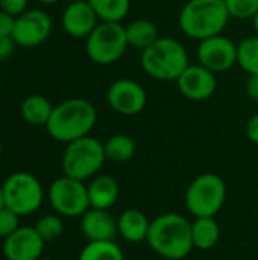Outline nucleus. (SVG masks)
I'll return each instance as SVG.
<instances>
[{
  "instance_id": "obj_18",
  "label": "nucleus",
  "mask_w": 258,
  "mask_h": 260,
  "mask_svg": "<svg viewBox=\"0 0 258 260\" xmlns=\"http://www.w3.org/2000/svg\"><path fill=\"white\" fill-rule=\"evenodd\" d=\"M151 221L137 209H128L117 218V233L131 244H140L148 239Z\"/></svg>"
},
{
  "instance_id": "obj_27",
  "label": "nucleus",
  "mask_w": 258,
  "mask_h": 260,
  "mask_svg": "<svg viewBox=\"0 0 258 260\" xmlns=\"http://www.w3.org/2000/svg\"><path fill=\"white\" fill-rule=\"evenodd\" d=\"M230 17L237 20H252L258 14V0H225Z\"/></svg>"
},
{
  "instance_id": "obj_12",
  "label": "nucleus",
  "mask_w": 258,
  "mask_h": 260,
  "mask_svg": "<svg viewBox=\"0 0 258 260\" xmlns=\"http://www.w3.org/2000/svg\"><path fill=\"white\" fill-rule=\"evenodd\" d=\"M198 59L213 73H224L237 64V44L222 34L210 37L199 41Z\"/></svg>"
},
{
  "instance_id": "obj_15",
  "label": "nucleus",
  "mask_w": 258,
  "mask_h": 260,
  "mask_svg": "<svg viewBox=\"0 0 258 260\" xmlns=\"http://www.w3.org/2000/svg\"><path fill=\"white\" fill-rule=\"evenodd\" d=\"M64 30L73 38H87L100 23L88 2H70L61 18Z\"/></svg>"
},
{
  "instance_id": "obj_38",
  "label": "nucleus",
  "mask_w": 258,
  "mask_h": 260,
  "mask_svg": "<svg viewBox=\"0 0 258 260\" xmlns=\"http://www.w3.org/2000/svg\"><path fill=\"white\" fill-rule=\"evenodd\" d=\"M70 2H88V0H70Z\"/></svg>"
},
{
  "instance_id": "obj_19",
  "label": "nucleus",
  "mask_w": 258,
  "mask_h": 260,
  "mask_svg": "<svg viewBox=\"0 0 258 260\" xmlns=\"http://www.w3.org/2000/svg\"><path fill=\"white\" fill-rule=\"evenodd\" d=\"M192 239L193 247L201 251H207L216 247L220 239V227L216 221V216L195 218L192 222Z\"/></svg>"
},
{
  "instance_id": "obj_14",
  "label": "nucleus",
  "mask_w": 258,
  "mask_h": 260,
  "mask_svg": "<svg viewBox=\"0 0 258 260\" xmlns=\"http://www.w3.org/2000/svg\"><path fill=\"white\" fill-rule=\"evenodd\" d=\"M44 244L35 227L20 225L11 236L3 239V254L8 260H40Z\"/></svg>"
},
{
  "instance_id": "obj_31",
  "label": "nucleus",
  "mask_w": 258,
  "mask_h": 260,
  "mask_svg": "<svg viewBox=\"0 0 258 260\" xmlns=\"http://www.w3.org/2000/svg\"><path fill=\"white\" fill-rule=\"evenodd\" d=\"M245 133H246V137H248L252 143L258 145V113L257 114H254V116L246 122Z\"/></svg>"
},
{
  "instance_id": "obj_9",
  "label": "nucleus",
  "mask_w": 258,
  "mask_h": 260,
  "mask_svg": "<svg viewBox=\"0 0 258 260\" xmlns=\"http://www.w3.org/2000/svg\"><path fill=\"white\" fill-rule=\"evenodd\" d=\"M52 209L59 216L81 218L90 209L87 186L84 181L70 178L67 175L56 178L47 192Z\"/></svg>"
},
{
  "instance_id": "obj_16",
  "label": "nucleus",
  "mask_w": 258,
  "mask_h": 260,
  "mask_svg": "<svg viewBox=\"0 0 258 260\" xmlns=\"http://www.w3.org/2000/svg\"><path fill=\"white\" fill-rule=\"evenodd\" d=\"M81 232L88 242L114 241L117 235V219L108 210L90 207L81 216Z\"/></svg>"
},
{
  "instance_id": "obj_21",
  "label": "nucleus",
  "mask_w": 258,
  "mask_h": 260,
  "mask_svg": "<svg viewBox=\"0 0 258 260\" xmlns=\"http://www.w3.org/2000/svg\"><path fill=\"white\" fill-rule=\"evenodd\" d=\"M125 29H126L128 44L135 47V49L144 50L146 47H149L151 44H154L160 38V32H158L157 24L148 18L134 20Z\"/></svg>"
},
{
  "instance_id": "obj_7",
  "label": "nucleus",
  "mask_w": 258,
  "mask_h": 260,
  "mask_svg": "<svg viewBox=\"0 0 258 260\" xmlns=\"http://www.w3.org/2000/svg\"><path fill=\"white\" fill-rule=\"evenodd\" d=\"M227 200L225 181L211 172L198 175L187 187L186 207L195 216H216Z\"/></svg>"
},
{
  "instance_id": "obj_11",
  "label": "nucleus",
  "mask_w": 258,
  "mask_h": 260,
  "mask_svg": "<svg viewBox=\"0 0 258 260\" xmlns=\"http://www.w3.org/2000/svg\"><path fill=\"white\" fill-rule=\"evenodd\" d=\"M108 105L122 116H137L148 104V93L144 87L134 79H117L114 81L106 93Z\"/></svg>"
},
{
  "instance_id": "obj_39",
  "label": "nucleus",
  "mask_w": 258,
  "mask_h": 260,
  "mask_svg": "<svg viewBox=\"0 0 258 260\" xmlns=\"http://www.w3.org/2000/svg\"><path fill=\"white\" fill-rule=\"evenodd\" d=\"M40 260H52V259H47V257H41Z\"/></svg>"
},
{
  "instance_id": "obj_30",
  "label": "nucleus",
  "mask_w": 258,
  "mask_h": 260,
  "mask_svg": "<svg viewBox=\"0 0 258 260\" xmlns=\"http://www.w3.org/2000/svg\"><path fill=\"white\" fill-rule=\"evenodd\" d=\"M14 26H15V17L0 9V37H12Z\"/></svg>"
},
{
  "instance_id": "obj_28",
  "label": "nucleus",
  "mask_w": 258,
  "mask_h": 260,
  "mask_svg": "<svg viewBox=\"0 0 258 260\" xmlns=\"http://www.w3.org/2000/svg\"><path fill=\"white\" fill-rule=\"evenodd\" d=\"M18 227H20V216L12 210H9L8 207H3L0 210V238L6 239Z\"/></svg>"
},
{
  "instance_id": "obj_4",
  "label": "nucleus",
  "mask_w": 258,
  "mask_h": 260,
  "mask_svg": "<svg viewBox=\"0 0 258 260\" xmlns=\"http://www.w3.org/2000/svg\"><path fill=\"white\" fill-rule=\"evenodd\" d=\"M140 64L144 73L158 81H176L190 66L184 44L172 37H160L141 50Z\"/></svg>"
},
{
  "instance_id": "obj_20",
  "label": "nucleus",
  "mask_w": 258,
  "mask_h": 260,
  "mask_svg": "<svg viewBox=\"0 0 258 260\" xmlns=\"http://www.w3.org/2000/svg\"><path fill=\"white\" fill-rule=\"evenodd\" d=\"M53 111V105L43 94H30L20 105L23 120L32 126H46Z\"/></svg>"
},
{
  "instance_id": "obj_8",
  "label": "nucleus",
  "mask_w": 258,
  "mask_h": 260,
  "mask_svg": "<svg viewBox=\"0 0 258 260\" xmlns=\"http://www.w3.org/2000/svg\"><path fill=\"white\" fill-rule=\"evenodd\" d=\"M3 186L5 207L21 216L35 213L44 200V190L38 178L29 172L11 174Z\"/></svg>"
},
{
  "instance_id": "obj_17",
  "label": "nucleus",
  "mask_w": 258,
  "mask_h": 260,
  "mask_svg": "<svg viewBox=\"0 0 258 260\" xmlns=\"http://www.w3.org/2000/svg\"><path fill=\"white\" fill-rule=\"evenodd\" d=\"M90 207L109 210L119 200V183L111 175H97L87 186Z\"/></svg>"
},
{
  "instance_id": "obj_25",
  "label": "nucleus",
  "mask_w": 258,
  "mask_h": 260,
  "mask_svg": "<svg viewBox=\"0 0 258 260\" xmlns=\"http://www.w3.org/2000/svg\"><path fill=\"white\" fill-rule=\"evenodd\" d=\"M237 64L249 75H258V35L248 37L237 44Z\"/></svg>"
},
{
  "instance_id": "obj_36",
  "label": "nucleus",
  "mask_w": 258,
  "mask_h": 260,
  "mask_svg": "<svg viewBox=\"0 0 258 260\" xmlns=\"http://www.w3.org/2000/svg\"><path fill=\"white\" fill-rule=\"evenodd\" d=\"M252 23H254V29H255V32H257L258 35V14L252 18Z\"/></svg>"
},
{
  "instance_id": "obj_10",
  "label": "nucleus",
  "mask_w": 258,
  "mask_h": 260,
  "mask_svg": "<svg viewBox=\"0 0 258 260\" xmlns=\"http://www.w3.org/2000/svg\"><path fill=\"white\" fill-rule=\"evenodd\" d=\"M52 29L53 23L47 12L41 9H27L15 17L12 38L17 46L32 49L47 41Z\"/></svg>"
},
{
  "instance_id": "obj_37",
  "label": "nucleus",
  "mask_w": 258,
  "mask_h": 260,
  "mask_svg": "<svg viewBox=\"0 0 258 260\" xmlns=\"http://www.w3.org/2000/svg\"><path fill=\"white\" fill-rule=\"evenodd\" d=\"M2 149H3V146H2V140H0V157H2Z\"/></svg>"
},
{
  "instance_id": "obj_34",
  "label": "nucleus",
  "mask_w": 258,
  "mask_h": 260,
  "mask_svg": "<svg viewBox=\"0 0 258 260\" xmlns=\"http://www.w3.org/2000/svg\"><path fill=\"white\" fill-rule=\"evenodd\" d=\"M5 207V195H3V186L0 184V210Z\"/></svg>"
},
{
  "instance_id": "obj_29",
  "label": "nucleus",
  "mask_w": 258,
  "mask_h": 260,
  "mask_svg": "<svg viewBox=\"0 0 258 260\" xmlns=\"http://www.w3.org/2000/svg\"><path fill=\"white\" fill-rule=\"evenodd\" d=\"M27 2L29 0H0V9L12 17H18L27 11Z\"/></svg>"
},
{
  "instance_id": "obj_22",
  "label": "nucleus",
  "mask_w": 258,
  "mask_h": 260,
  "mask_svg": "<svg viewBox=\"0 0 258 260\" xmlns=\"http://www.w3.org/2000/svg\"><path fill=\"white\" fill-rule=\"evenodd\" d=\"M103 149L106 160L114 163H126L135 155L137 146L132 137L126 134H116L103 143Z\"/></svg>"
},
{
  "instance_id": "obj_24",
  "label": "nucleus",
  "mask_w": 258,
  "mask_h": 260,
  "mask_svg": "<svg viewBox=\"0 0 258 260\" xmlns=\"http://www.w3.org/2000/svg\"><path fill=\"white\" fill-rule=\"evenodd\" d=\"M79 260H125V254L114 241H94L81 250Z\"/></svg>"
},
{
  "instance_id": "obj_26",
  "label": "nucleus",
  "mask_w": 258,
  "mask_h": 260,
  "mask_svg": "<svg viewBox=\"0 0 258 260\" xmlns=\"http://www.w3.org/2000/svg\"><path fill=\"white\" fill-rule=\"evenodd\" d=\"M35 230L44 242H53L64 233V222L59 215H44L35 224Z\"/></svg>"
},
{
  "instance_id": "obj_3",
  "label": "nucleus",
  "mask_w": 258,
  "mask_h": 260,
  "mask_svg": "<svg viewBox=\"0 0 258 260\" xmlns=\"http://www.w3.org/2000/svg\"><path fill=\"white\" fill-rule=\"evenodd\" d=\"M225 0H189L178 17L179 29L192 40L220 35L230 21Z\"/></svg>"
},
{
  "instance_id": "obj_6",
  "label": "nucleus",
  "mask_w": 258,
  "mask_h": 260,
  "mask_svg": "<svg viewBox=\"0 0 258 260\" xmlns=\"http://www.w3.org/2000/svg\"><path fill=\"white\" fill-rule=\"evenodd\" d=\"M128 46L125 26L114 21H100L85 38V52L99 66L117 62L125 55Z\"/></svg>"
},
{
  "instance_id": "obj_35",
  "label": "nucleus",
  "mask_w": 258,
  "mask_h": 260,
  "mask_svg": "<svg viewBox=\"0 0 258 260\" xmlns=\"http://www.w3.org/2000/svg\"><path fill=\"white\" fill-rule=\"evenodd\" d=\"M38 2L43 5H53V3H58L59 0H38Z\"/></svg>"
},
{
  "instance_id": "obj_32",
  "label": "nucleus",
  "mask_w": 258,
  "mask_h": 260,
  "mask_svg": "<svg viewBox=\"0 0 258 260\" xmlns=\"http://www.w3.org/2000/svg\"><path fill=\"white\" fill-rule=\"evenodd\" d=\"M15 46L17 44L12 37H0V61L8 58L14 52Z\"/></svg>"
},
{
  "instance_id": "obj_2",
  "label": "nucleus",
  "mask_w": 258,
  "mask_h": 260,
  "mask_svg": "<svg viewBox=\"0 0 258 260\" xmlns=\"http://www.w3.org/2000/svg\"><path fill=\"white\" fill-rule=\"evenodd\" d=\"M96 122L97 111L90 101L84 98H70L53 107L46 129L53 140L67 145L90 136Z\"/></svg>"
},
{
  "instance_id": "obj_13",
  "label": "nucleus",
  "mask_w": 258,
  "mask_h": 260,
  "mask_svg": "<svg viewBox=\"0 0 258 260\" xmlns=\"http://www.w3.org/2000/svg\"><path fill=\"white\" fill-rule=\"evenodd\" d=\"M179 93L193 102H202L210 99L217 87L216 73L205 69L201 64L189 66L176 79Z\"/></svg>"
},
{
  "instance_id": "obj_1",
  "label": "nucleus",
  "mask_w": 258,
  "mask_h": 260,
  "mask_svg": "<svg viewBox=\"0 0 258 260\" xmlns=\"http://www.w3.org/2000/svg\"><path fill=\"white\" fill-rule=\"evenodd\" d=\"M148 244L155 254L167 260L186 259L193 247L192 222L179 213H163L151 221Z\"/></svg>"
},
{
  "instance_id": "obj_5",
  "label": "nucleus",
  "mask_w": 258,
  "mask_h": 260,
  "mask_svg": "<svg viewBox=\"0 0 258 260\" xmlns=\"http://www.w3.org/2000/svg\"><path fill=\"white\" fill-rule=\"evenodd\" d=\"M105 160L106 155L103 143L91 136H85L67 143L62 154L61 168L64 175L85 181L102 169Z\"/></svg>"
},
{
  "instance_id": "obj_23",
  "label": "nucleus",
  "mask_w": 258,
  "mask_h": 260,
  "mask_svg": "<svg viewBox=\"0 0 258 260\" xmlns=\"http://www.w3.org/2000/svg\"><path fill=\"white\" fill-rule=\"evenodd\" d=\"M100 21L122 23L131 11V0H88Z\"/></svg>"
},
{
  "instance_id": "obj_33",
  "label": "nucleus",
  "mask_w": 258,
  "mask_h": 260,
  "mask_svg": "<svg viewBox=\"0 0 258 260\" xmlns=\"http://www.w3.org/2000/svg\"><path fill=\"white\" fill-rule=\"evenodd\" d=\"M246 94L251 101L258 102V75H249L246 82Z\"/></svg>"
}]
</instances>
